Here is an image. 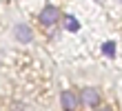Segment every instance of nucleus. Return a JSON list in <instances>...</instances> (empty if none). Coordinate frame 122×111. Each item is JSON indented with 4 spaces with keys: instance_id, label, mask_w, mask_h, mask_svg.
<instances>
[{
    "instance_id": "obj_5",
    "label": "nucleus",
    "mask_w": 122,
    "mask_h": 111,
    "mask_svg": "<svg viewBox=\"0 0 122 111\" xmlns=\"http://www.w3.org/2000/svg\"><path fill=\"white\" fill-rule=\"evenodd\" d=\"M64 29H67V31H78V29H80V22H78V18L67 16V18H64Z\"/></svg>"
},
{
    "instance_id": "obj_4",
    "label": "nucleus",
    "mask_w": 122,
    "mask_h": 111,
    "mask_svg": "<svg viewBox=\"0 0 122 111\" xmlns=\"http://www.w3.org/2000/svg\"><path fill=\"white\" fill-rule=\"evenodd\" d=\"M16 38H18V42H31V38H33V33H31V29L27 27V25H18L16 27Z\"/></svg>"
},
{
    "instance_id": "obj_1",
    "label": "nucleus",
    "mask_w": 122,
    "mask_h": 111,
    "mask_svg": "<svg viewBox=\"0 0 122 111\" xmlns=\"http://www.w3.org/2000/svg\"><path fill=\"white\" fill-rule=\"evenodd\" d=\"M78 100H80L84 107L96 109V107H100V102H102V95H100V91L96 87H84L80 91V95H78Z\"/></svg>"
},
{
    "instance_id": "obj_7",
    "label": "nucleus",
    "mask_w": 122,
    "mask_h": 111,
    "mask_svg": "<svg viewBox=\"0 0 122 111\" xmlns=\"http://www.w3.org/2000/svg\"><path fill=\"white\" fill-rule=\"evenodd\" d=\"M93 111H111V109H109V107H96Z\"/></svg>"
},
{
    "instance_id": "obj_3",
    "label": "nucleus",
    "mask_w": 122,
    "mask_h": 111,
    "mask_svg": "<svg viewBox=\"0 0 122 111\" xmlns=\"http://www.w3.org/2000/svg\"><path fill=\"white\" fill-rule=\"evenodd\" d=\"M60 105H62V111H76L78 105H80V100H78V93L67 89V91H62L60 95Z\"/></svg>"
},
{
    "instance_id": "obj_6",
    "label": "nucleus",
    "mask_w": 122,
    "mask_h": 111,
    "mask_svg": "<svg viewBox=\"0 0 122 111\" xmlns=\"http://www.w3.org/2000/svg\"><path fill=\"white\" fill-rule=\"evenodd\" d=\"M102 51H104L107 56H111V58H113V56H116V42H107L104 47H102Z\"/></svg>"
},
{
    "instance_id": "obj_2",
    "label": "nucleus",
    "mask_w": 122,
    "mask_h": 111,
    "mask_svg": "<svg viewBox=\"0 0 122 111\" xmlns=\"http://www.w3.org/2000/svg\"><path fill=\"white\" fill-rule=\"evenodd\" d=\"M38 20H40L42 27H53V25H58V20H60V9H58L56 5H47L45 9L40 11Z\"/></svg>"
},
{
    "instance_id": "obj_8",
    "label": "nucleus",
    "mask_w": 122,
    "mask_h": 111,
    "mask_svg": "<svg viewBox=\"0 0 122 111\" xmlns=\"http://www.w3.org/2000/svg\"><path fill=\"white\" fill-rule=\"evenodd\" d=\"M118 2H122V0H118Z\"/></svg>"
}]
</instances>
